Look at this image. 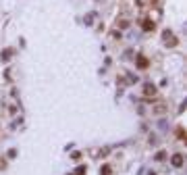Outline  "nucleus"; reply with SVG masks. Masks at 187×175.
Masks as SVG:
<instances>
[{
  "label": "nucleus",
  "mask_w": 187,
  "mask_h": 175,
  "mask_svg": "<svg viewBox=\"0 0 187 175\" xmlns=\"http://www.w3.org/2000/svg\"><path fill=\"white\" fill-rule=\"evenodd\" d=\"M173 163H175V167H179L181 163H183V159H181V154H177V156H175V159H173Z\"/></svg>",
  "instance_id": "f257e3e1"
}]
</instances>
